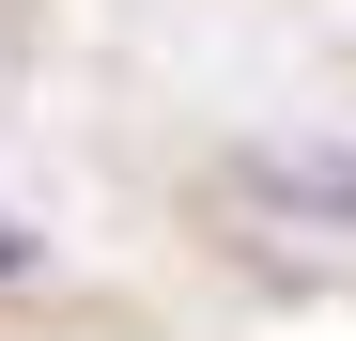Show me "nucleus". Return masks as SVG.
Instances as JSON below:
<instances>
[{
  "mask_svg": "<svg viewBox=\"0 0 356 341\" xmlns=\"http://www.w3.org/2000/svg\"><path fill=\"white\" fill-rule=\"evenodd\" d=\"M232 187L279 202V217H356V155H294V140H248L232 155Z\"/></svg>",
  "mask_w": 356,
  "mask_h": 341,
  "instance_id": "1",
  "label": "nucleus"
},
{
  "mask_svg": "<svg viewBox=\"0 0 356 341\" xmlns=\"http://www.w3.org/2000/svg\"><path fill=\"white\" fill-rule=\"evenodd\" d=\"M31 264H47V248H31V217L0 202V279H31Z\"/></svg>",
  "mask_w": 356,
  "mask_h": 341,
  "instance_id": "2",
  "label": "nucleus"
}]
</instances>
